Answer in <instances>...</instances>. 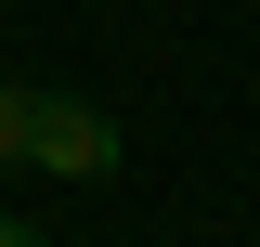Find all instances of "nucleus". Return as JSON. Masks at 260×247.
Segmentation results:
<instances>
[{
  "mask_svg": "<svg viewBox=\"0 0 260 247\" xmlns=\"http://www.w3.org/2000/svg\"><path fill=\"white\" fill-rule=\"evenodd\" d=\"M117 156H130V130L104 117V104L26 91V169H52V182H117Z\"/></svg>",
  "mask_w": 260,
  "mask_h": 247,
  "instance_id": "nucleus-1",
  "label": "nucleus"
},
{
  "mask_svg": "<svg viewBox=\"0 0 260 247\" xmlns=\"http://www.w3.org/2000/svg\"><path fill=\"white\" fill-rule=\"evenodd\" d=\"M13 156H26V91L0 78V169H13Z\"/></svg>",
  "mask_w": 260,
  "mask_h": 247,
  "instance_id": "nucleus-2",
  "label": "nucleus"
},
{
  "mask_svg": "<svg viewBox=\"0 0 260 247\" xmlns=\"http://www.w3.org/2000/svg\"><path fill=\"white\" fill-rule=\"evenodd\" d=\"M0 247H52V234H26V221H0Z\"/></svg>",
  "mask_w": 260,
  "mask_h": 247,
  "instance_id": "nucleus-3",
  "label": "nucleus"
}]
</instances>
